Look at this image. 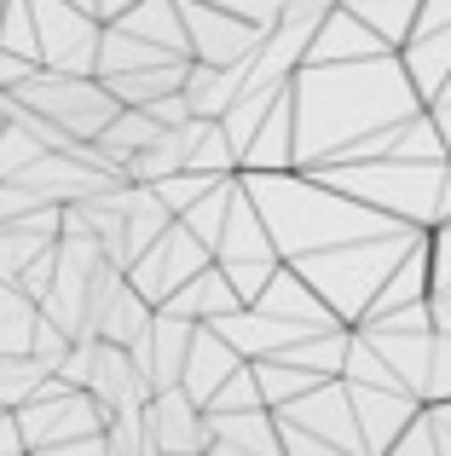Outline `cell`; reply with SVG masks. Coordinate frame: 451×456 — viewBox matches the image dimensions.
Masks as SVG:
<instances>
[{
	"instance_id": "1",
	"label": "cell",
	"mask_w": 451,
	"mask_h": 456,
	"mask_svg": "<svg viewBox=\"0 0 451 456\" xmlns=\"http://www.w3.org/2000/svg\"><path fill=\"white\" fill-rule=\"evenodd\" d=\"M422 110L429 104L417 99L399 53L371 58V64L301 69L295 76V174L365 162L371 145L394 139Z\"/></svg>"
},
{
	"instance_id": "2",
	"label": "cell",
	"mask_w": 451,
	"mask_h": 456,
	"mask_svg": "<svg viewBox=\"0 0 451 456\" xmlns=\"http://www.w3.org/2000/svg\"><path fill=\"white\" fill-rule=\"evenodd\" d=\"M249 197H255L260 220H266L272 243H278L283 266H301V260L336 255L353 243H376V237L411 232L399 220H382L376 208L341 197V191L318 185L313 174H278V179H243Z\"/></svg>"
},
{
	"instance_id": "3",
	"label": "cell",
	"mask_w": 451,
	"mask_h": 456,
	"mask_svg": "<svg viewBox=\"0 0 451 456\" xmlns=\"http://www.w3.org/2000/svg\"><path fill=\"white\" fill-rule=\"evenodd\" d=\"M429 232H394V237H376V243H353V248H336V255H318V260H301V283L318 295L330 312H336L348 330H359L371 318V306L382 301L388 278L406 266V255L422 243Z\"/></svg>"
},
{
	"instance_id": "4",
	"label": "cell",
	"mask_w": 451,
	"mask_h": 456,
	"mask_svg": "<svg viewBox=\"0 0 451 456\" xmlns=\"http://www.w3.org/2000/svg\"><path fill=\"white\" fill-rule=\"evenodd\" d=\"M446 167L451 162H399V156H382V162H353V167H324L313 174L318 185L341 191V197L376 208L382 220H399L411 232H434L440 225V191H446Z\"/></svg>"
},
{
	"instance_id": "5",
	"label": "cell",
	"mask_w": 451,
	"mask_h": 456,
	"mask_svg": "<svg viewBox=\"0 0 451 456\" xmlns=\"http://www.w3.org/2000/svg\"><path fill=\"white\" fill-rule=\"evenodd\" d=\"M12 99H18L29 116H46L53 127H64L70 139H81V145H99L104 127L122 116V104L111 99L104 81H76V76H53V69H35Z\"/></svg>"
},
{
	"instance_id": "6",
	"label": "cell",
	"mask_w": 451,
	"mask_h": 456,
	"mask_svg": "<svg viewBox=\"0 0 451 456\" xmlns=\"http://www.w3.org/2000/svg\"><path fill=\"white\" fill-rule=\"evenodd\" d=\"M18 428H23L29 456H41V451H58V445H81V439H104L111 416L93 404V393H76V387H64V381L53 376L41 393H35V404L18 411Z\"/></svg>"
},
{
	"instance_id": "7",
	"label": "cell",
	"mask_w": 451,
	"mask_h": 456,
	"mask_svg": "<svg viewBox=\"0 0 451 456\" xmlns=\"http://www.w3.org/2000/svg\"><path fill=\"white\" fill-rule=\"evenodd\" d=\"M180 18H185V35H192V58L197 64H215V69H243L260 58V46L272 35H260L255 23L232 18V12L209 6V0H180Z\"/></svg>"
},
{
	"instance_id": "8",
	"label": "cell",
	"mask_w": 451,
	"mask_h": 456,
	"mask_svg": "<svg viewBox=\"0 0 451 456\" xmlns=\"http://www.w3.org/2000/svg\"><path fill=\"white\" fill-rule=\"evenodd\" d=\"M215 266V255H209L203 243H197L192 232H185V225H174L168 237H162L157 248H151L145 260H134V272H127V283H134V295L139 301H151V306H168L174 295L185 289V283H197L203 278V272Z\"/></svg>"
},
{
	"instance_id": "9",
	"label": "cell",
	"mask_w": 451,
	"mask_h": 456,
	"mask_svg": "<svg viewBox=\"0 0 451 456\" xmlns=\"http://www.w3.org/2000/svg\"><path fill=\"white\" fill-rule=\"evenodd\" d=\"M272 416H278L283 428H295V434L330 445L336 456H371L365 451V434H359V416H353V399H348V381H324V387L307 393L301 404L272 411Z\"/></svg>"
},
{
	"instance_id": "10",
	"label": "cell",
	"mask_w": 451,
	"mask_h": 456,
	"mask_svg": "<svg viewBox=\"0 0 451 456\" xmlns=\"http://www.w3.org/2000/svg\"><path fill=\"white\" fill-rule=\"evenodd\" d=\"M215 266L220 272H278L283 266V255H278V243H272V232H266V220H260L249 185H237V197H232V214H226V232H220V248H215Z\"/></svg>"
},
{
	"instance_id": "11",
	"label": "cell",
	"mask_w": 451,
	"mask_h": 456,
	"mask_svg": "<svg viewBox=\"0 0 451 456\" xmlns=\"http://www.w3.org/2000/svg\"><path fill=\"white\" fill-rule=\"evenodd\" d=\"M197 330H203V323H180V318H168V312H157V323L127 346V358H134V370L151 381V393H174L185 381V358H192Z\"/></svg>"
},
{
	"instance_id": "12",
	"label": "cell",
	"mask_w": 451,
	"mask_h": 456,
	"mask_svg": "<svg viewBox=\"0 0 451 456\" xmlns=\"http://www.w3.org/2000/svg\"><path fill=\"white\" fill-rule=\"evenodd\" d=\"M145 434L162 456H209L215 451V428H209V411H197L180 387L157 393L145 411Z\"/></svg>"
},
{
	"instance_id": "13",
	"label": "cell",
	"mask_w": 451,
	"mask_h": 456,
	"mask_svg": "<svg viewBox=\"0 0 451 456\" xmlns=\"http://www.w3.org/2000/svg\"><path fill=\"white\" fill-rule=\"evenodd\" d=\"M394 46H382L371 29H365L353 12H330L313 35V53H307V69H336V64H371V58H388Z\"/></svg>"
},
{
	"instance_id": "14",
	"label": "cell",
	"mask_w": 451,
	"mask_h": 456,
	"mask_svg": "<svg viewBox=\"0 0 451 456\" xmlns=\"http://www.w3.org/2000/svg\"><path fill=\"white\" fill-rule=\"evenodd\" d=\"M243 370V358H237V346H226L215 330H197V341H192V358H185V381H180V393L197 404V411H209V404L226 393V381Z\"/></svg>"
},
{
	"instance_id": "15",
	"label": "cell",
	"mask_w": 451,
	"mask_h": 456,
	"mask_svg": "<svg viewBox=\"0 0 451 456\" xmlns=\"http://www.w3.org/2000/svg\"><path fill=\"white\" fill-rule=\"evenodd\" d=\"M64 237V208H41L18 225H0V283H18L46 248H58Z\"/></svg>"
},
{
	"instance_id": "16",
	"label": "cell",
	"mask_w": 451,
	"mask_h": 456,
	"mask_svg": "<svg viewBox=\"0 0 451 456\" xmlns=\"http://www.w3.org/2000/svg\"><path fill=\"white\" fill-rule=\"evenodd\" d=\"M278 174H295V87L272 104L266 127L243 156V179H278Z\"/></svg>"
},
{
	"instance_id": "17",
	"label": "cell",
	"mask_w": 451,
	"mask_h": 456,
	"mask_svg": "<svg viewBox=\"0 0 451 456\" xmlns=\"http://www.w3.org/2000/svg\"><path fill=\"white\" fill-rule=\"evenodd\" d=\"M429 301H434V237H422V243L406 255V266L388 278V289H382V301L371 306V318H399V312H417Z\"/></svg>"
},
{
	"instance_id": "18",
	"label": "cell",
	"mask_w": 451,
	"mask_h": 456,
	"mask_svg": "<svg viewBox=\"0 0 451 456\" xmlns=\"http://www.w3.org/2000/svg\"><path fill=\"white\" fill-rule=\"evenodd\" d=\"M399 64H406L417 99L434 104L446 93V81H451V23H440V29H417L406 41V53H399Z\"/></svg>"
},
{
	"instance_id": "19",
	"label": "cell",
	"mask_w": 451,
	"mask_h": 456,
	"mask_svg": "<svg viewBox=\"0 0 451 456\" xmlns=\"http://www.w3.org/2000/svg\"><path fill=\"white\" fill-rule=\"evenodd\" d=\"M162 312H168V318H180V323H220V318H232V312H243V301H237V289L226 283V272L209 266L203 278L185 283V289L174 295Z\"/></svg>"
},
{
	"instance_id": "20",
	"label": "cell",
	"mask_w": 451,
	"mask_h": 456,
	"mask_svg": "<svg viewBox=\"0 0 451 456\" xmlns=\"http://www.w3.org/2000/svg\"><path fill=\"white\" fill-rule=\"evenodd\" d=\"M168 64H192V58H174V53H162V46L139 41L127 29H104V41H99V81L145 76V69H168Z\"/></svg>"
},
{
	"instance_id": "21",
	"label": "cell",
	"mask_w": 451,
	"mask_h": 456,
	"mask_svg": "<svg viewBox=\"0 0 451 456\" xmlns=\"http://www.w3.org/2000/svg\"><path fill=\"white\" fill-rule=\"evenodd\" d=\"M341 12H353V18L365 23V29L376 35L382 46H394V53H406L411 29H417V12L422 0H336Z\"/></svg>"
},
{
	"instance_id": "22",
	"label": "cell",
	"mask_w": 451,
	"mask_h": 456,
	"mask_svg": "<svg viewBox=\"0 0 451 456\" xmlns=\"http://www.w3.org/2000/svg\"><path fill=\"white\" fill-rule=\"evenodd\" d=\"M35 330H41V306L18 283H0V358H29Z\"/></svg>"
},
{
	"instance_id": "23",
	"label": "cell",
	"mask_w": 451,
	"mask_h": 456,
	"mask_svg": "<svg viewBox=\"0 0 451 456\" xmlns=\"http://www.w3.org/2000/svg\"><path fill=\"white\" fill-rule=\"evenodd\" d=\"M255 381H260V399H266V411H290V404H301L307 393L324 387L318 376H307V370L283 364V358H266V364H255Z\"/></svg>"
},
{
	"instance_id": "24",
	"label": "cell",
	"mask_w": 451,
	"mask_h": 456,
	"mask_svg": "<svg viewBox=\"0 0 451 456\" xmlns=\"http://www.w3.org/2000/svg\"><path fill=\"white\" fill-rule=\"evenodd\" d=\"M151 323H157V306H151V301H139V295H134V283H127V289L116 295V306L104 312L99 341H104V346H134L139 335L151 330Z\"/></svg>"
},
{
	"instance_id": "25",
	"label": "cell",
	"mask_w": 451,
	"mask_h": 456,
	"mask_svg": "<svg viewBox=\"0 0 451 456\" xmlns=\"http://www.w3.org/2000/svg\"><path fill=\"white\" fill-rule=\"evenodd\" d=\"M46 381L53 376H46L35 358H0V411L18 416L23 404H35V393H41Z\"/></svg>"
},
{
	"instance_id": "26",
	"label": "cell",
	"mask_w": 451,
	"mask_h": 456,
	"mask_svg": "<svg viewBox=\"0 0 451 456\" xmlns=\"http://www.w3.org/2000/svg\"><path fill=\"white\" fill-rule=\"evenodd\" d=\"M46 156H53V151H46L41 139L29 134V127H18V122H12L6 134H0V185H6V179H23L29 167H41Z\"/></svg>"
},
{
	"instance_id": "27",
	"label": "cell",
	"mask_w": 451,
	"mask_h": 456,
	"mask_svg": "<svg viewBox=\"0 0 451 456\" xmlns=\"http://www.w3.org/2000/svg\"><path fill=\"white\" fill-rule=\"evenodd\" d=\"M0 53L41 64V41H35V12H29V0H6V12H0Z\"/></svg>"
},
{
	"instance_id": "28",
	"label": "cell",
	"mask_w": 451,
	"mask_h": 456,
	"mask_svg": "<svg viewBox=\"0 0 451 456\" xmlns=\"http://www.w3.org/2000/svg\"><path fill=\"white\" fill-rule=\"evenodd\" d=\"M215 185H226V179H203V174H174V179H162V185H151L162 197V208L174 214V220H185V214L197 208V202L209 197Z\"/></svg>"
},
{
	"instance_id": "29",
	"label": "cell",
	"mask_w": 451,
	"mask_h": 456,
	"mask_svg": "<svg viewBox=\"0 0 451 456\" xmlns=\"http://www.w3.org/2000/svg\"><path fill=\"white\" fill-rule=\"evenodd\" d=\"M70 353H76V341H70V335L58 330V323H46V318H41V330H35V346H29V358L46 370V376H58Z\"/></svg>"
},
{
	"instance_id": "30",
	"label": "cell",
	"mask_w": 451,
	"mask_h": 456,
	"mask_svg": "<svg viewBox=\"0 0 451 456\" xmlns=\"http://www.w3.org/2000/svg\"><path fill=\"white\" fill-rule=\"evenodd\" d=\"M209 6H220V12H232V18L255 23L260 35H272L283 23V0H209Z\"/></svg>"
},
{
	"instance_id": "31",
	"label": "cell",
	"mask_w": 451,
	"mask_h": 456,
	"mask_svg": "<svg viewBox=\"0 0 451 456\" xmlns=\"http://www.w3.org/2000/svg\"><path fill=\"white\" fill-rule=\"evenodd\" d=\"M93 370H99V341H76V353L64 358L58 381H64V387H76V393H87L93 387Z\"/></svg>"
},
{
	"instance_id": "32",
	"label": "cell",
	"mask_w": 451,
	"mask_h": 456,
	"mask_svg": "<svg viewBox=\"0 0 451 456\" xmlns=\"http://www.w3.org/2000/svg\"><path fill=\"white\" fill-rule=\"evenodd\" d=\"M429 404H451V335H434V364H429Z\"/></svg>"
},
{
	"instance_id": "33",
	"label": "cell",
	"mask_w": 451,
	"mask_h": 456,
	"mask_svg": "<svg viewBox=\"0 0 451 456\" xmlns=\"http://www.w3.org/2000/svg\"><path fill=\"white\" fill-rule=\"evenodd\" d=\"M388 456H440V439H434V428H429V411H422V422L411 428V434L399 439Z\"/></svg>"
},
{
	"instance_id": "34",
	"label": "cell",
	"mask_w": 451,
	"mask_h": 456,
	"mask_svg": "<svg viewBox=\"0 0 451 456\" xmlns=\"http://www.w3.org/2000/svg\"><path fill=\"white\" fill-rule=\"evenodd\" d=\"M434 295H451V225H434Z\"/></svg>"
},
{
	"instance_id": "35",
	"label": "cell",
	"mask_w": 451,
	"mask_h": 456,
	"mask_svg": "<svg viewBox=\"0 0 451 456\" xmlns=\"http://www.w3.org/2000/svg\"><path fill=\"white\" fill-rule=\"evenodd\" d=\"M134 6H145V0H93V18H99L104 29H111V23H122Z\"/></svg>"
},
{
	"instance_id": "36",
	"label": "cell",
	"mask_w": 451,
	"mask_h": 456,
	"mask_svg": "<svg viewBox=\"0 0 451 456\" xmlns=\"http://www.w3.org/2000/svg\"><path fill=\"white\" fill-rule=\"evenodd\" d=\"M429 428L440 439V456H451V404H429Z\"/></svg>"
},
{
	"instance_id": "37",
	"label": "cell",
	"mask_w": 451,
	"mask_h": 456,
	"mask_svg": "<svg viewBox=\"0 0 451 456\" xmlns=\"http://www.w3.org/2000/svg\"><path fill=\"white\" fill-rule=\"evenodd\" d=\"M41 456H111L104 439H81V445H58V451H41Z\"/></svg>"
},
{
	"instance_id": "38",
	"label": "cell",
	"mask_w": 451,
	"mask_h": 456,
	"mask_svg": "<svg viewBox=\"0 0 451 456\" xmlns=\"http://www.w3.org/2000/svg\"><path fill=\"white\" fill-rule=\"evenodd\" d=\"M429 312H434V335H451V295H434Z\"/></svg>"
},
{
	"instance_id": "39",
	"label": "cell",
	"mask_w": 451,
	"mask_h": 456,
	"mask_svg": "<svg viewBox=\"0 0 451 456\" xmlns=\"http://www.w3.org/2000/svg\"><path fill=\"white\" fill-rule=\"evenodd\" d=\"M429 116H434V127H440V139H446V156H451V99L446 104H429Z\"/></svg>"
},
{
	"instance_id": "40",
	"label": "cell",
	"mask_w": 451,
	"mask_h": 456,
	"mask_svg": "<svg viewBox=\"0 0 451 456\" xmlns=\"http://www.w3.org/2000/svg\"><path fill=\"white\" fill-rule=\"evenodd\" d=\"M440 225H451V167H446V191H440Z\"/></svg>"
},
{
	"instance_id": "41",
	"label": "cell",
	"mask_w": 451,
	"mask_h": 456,
	"mask_svg": "<svg viewBox=\"0 0 451 456\" xmlns=\"http://www.w3.org/2000/svg\"><path fill=\"white\" fill-rule=\"evenodd\" d=\"M70 6H81V12H93V0H70Z\"/></svg>"
},
{
	"instance_id": "42",
	"label": "cell",
	"mask_w": 451,
	"mask_h": 456,
	"mask_svg": "<svg viewBox=\"0 0 451 456\" xmlns=\"http://www.w3.org/2000/svg\"><path fill=\"white\" fill-rule=\"evenodd\" d=\"M0 134H6V122H0Z\"/></svg>"
},
{
	"instance_id": "43",
	"label": "cell",
	"mask_w": 451,
	"mask_h": 456,
	"mask_svg": "<svg viewBox=\"0 0 451 456\" xmlns=\"http://www.w3.org/2000/svg\"><path fill=\"white\" fill-rule=\"evenodd\" d=\"M0 12H6V0H0Z\"/></svg>"
}]
</instances>
